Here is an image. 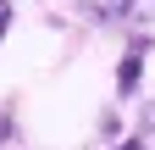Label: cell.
<instances>
[{"mask_svg": "<svg viewBox=\"0 0 155 150\" xmlns=\"http://www.w3.org/2000/svg\"><path fill=\"white\" fill-rule=\"evenodd\" d=\"M144 56H150V39L139 33V39L127 45V56H122V72H116V95H133V89H139V72H144Z\"/></svg>", "mask_w": 155, "mask_h": 150, "instance_id": "obj_1", "label": "cell"}, {"mask_svg": "<svg viewBox=\"0 0 155 150\" xmlns=\"http://www.w3.org/2000/svg\"><path fill=\"white\" fill-rule=\"evenodd\" d=\"M6 28H11V0H0V39H6Z\"/></svg>", "mask_w": 155, "mask_h": 150, "instance_id": "obj_2", "label": "cell"}, {"mask_svg": "<svg viewBox=\"0 0 155 150\" xmlns=\"http://www.w3.org/2000/svg\"><path fill=\"white\" fill-rule=\"evenodd\" d=\"M111 150H150L144 139H122V145H111Z\"/></svg>", "mask_w": 155, "mask_h": 150, "instance_id": "obj_3", "label": "cell"}]
</instances>
